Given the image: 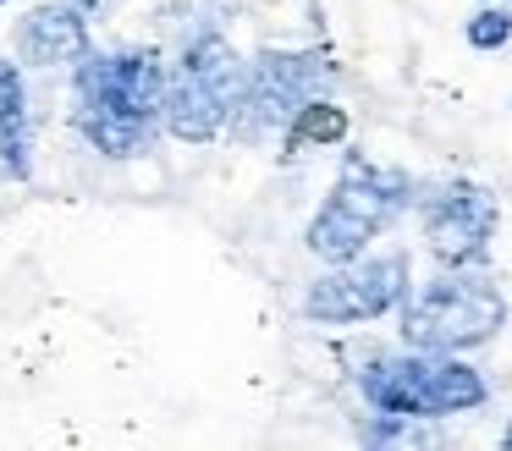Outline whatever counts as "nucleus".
<instances>
[{
  "mask_svg": "<svg viewBox=\"0 0 512 451\" xmlns=\"http://www.w3.org/2000/svg\"><path fill=\"white\" fill-rule=\"evenodd\" d=\"M160 99H166V55L155 44L89 50L72 66V127L105 160H138L160 138Z\"/></svg>",
  "mask_w": 512,
  "mask_h": 451,
  "instance_id": "nucleus-1",
  "label": "nucleus"
},
{
  "mask_svg": "<svg viewBox=\"0 0 512 451\" xmlns=\"http://www.w3.org/2000/svg\"><path fill=\"white\" fill-rule=\"evenodd\" d=\"M419 198V182H413L402 165H380L364 160V154H347L342 176L331 182L325 204L314 209V220L303 226V248L320 264H347L358 253H369V242L386 226H397L402 215Z\"/></svg>",
  "mask_w": 512,
  "mask_h": 451,
  "instance_id": "nucleus-2",
  "label": "nucleus"
},
{
  "mask_svg": "<svg viewBox=\"0 0 512 451\" xmlns=\"http://www.w3.org/2000/svg\"><path fill=\"white\" fill-rule=\"evenodd\" d=\"M358 396L375 413H397V418H457L490 402V380L463 358V352H419L402 347L386 352L375 347L364 363L353 369Z\"/></svg>",
  "mask_w": 512,
  "mask_h": 451,
  "instance_id": "nucleus-3",
  "label": "nucleus"
},
{
  "mask_svg": "<svg viewBox=\"0 0 512 451\" xmlns=\"http://www.w3.org/2000/svg\"><path fill=\"white\" fill-rule=\"evenodd\" d=\"M248 61L232 50L221 28H199L182 39L177 61H166V99H160V127L177 143H215L232 132L237 99H243Z\"/></svg>",
  "mask_w": 512,
  "mask_h": 451,
  "instance_id": "nucleus-4",
  "label": "nucleus"
},
{
  "mask_svg": "<svg viewBox=\"0 0 512 451\" xmlns=\"http://www.w3.org/2000/svg\"><path fill=\"white\" fill-rule=\"evenodd\" d=\"M507 325V297L485 270H441L397 303V336L419 352H474Z\"/></svg>",
  "mask_w": 512,
  "mask_h": 451,
  "instance_id": "nucleus-5",
  "label": "nucleus"
},
{
  "mask_svg": "<svg viewBox=\"0 0 512 451\" xmlns=\"http://www.w3.org/2000/svg\"><path fill=\"white\" fill-rule=\"evenodd\" d=\"M331 83H336V66L325 50H281V44L254 50L248 55V72H243V99H237V116H232V138L259 143L270 132H281L303 99L331 94Z\"/></svg>",
  "mask_w": 512,
  "mask_h": 451,
  "instance_id": "nucleus-6",
  "label": "nucleus"
},
{
  "mask_svg": "<svg viewBox=\"0 0 512 451\" xmlns=\"http://www.w3.org/2000/svg\"><path fill=\"white\" fill-rule=\"evenodd\" d=\"M424 226V248L441 270H485L501 231V204L474 176H446L435 187H419L413 198Z\"/></svg>",
  "mask_w": 512,
  "mask_h": 451,
  "instance_id": "nucleus-7",
  "label": "nucleus"
},
{
  "mask_svg": "<svg viewBox=\"0 0 512 451\" xmlns=\"http://www.w3.org/2000/svg\"><path fill=\"white\" fill-rule=\"evenodd\" d=\"M413 292V259L408 248L391 253H358L347 264H331L320 281L303 292V319L309 325H369V319L397 314V303Z\"/></svg>",
  "mask_w": 512,
  "mask_h": 451,
  "instance_id": "nucleus-8",
  "label": "nucleus"
},
{
  "mask_svg": "<svg viewBox=\"0 0 512 451\" xmlns=\"http://www.w3.org/2000/svg\"><path fill=\"white\" fill-rule=\"evenodd\" d=\"M12 50L17 66H34V72H56V66H78L94 50L89 17L67 0H39L17 17L12 28Z\"/></svg>",
  "mask_w": 512,
  "mask_h": 451,
  "instance_id": "nucleus-9",
  "label": "nucleus"
},
{
  "mask_svg": "<svg viewBox=\"0 0 512 451\" xmlns=\"http://www.w3.org/2000/svg\"><path fill=\"white\" fill-rule=\"evenodd\" d=\"M34 110H28V83L17 61H0V176L23 182L34 165Z\"/></svg>",
  "mask_w": 512,
  "mask_h": 451,
  "instance_id": "nucleus-10",
  "label": "nucleus"
},
{
  "mask_svg": "<svg viewBox=\"0 0 512 451\" xmlns=\"http://www.w3.org/2000/svg\"><path fill=\"white\" fill-rule=\"evenodd\" d=\"M347 132H353L347 105H336L331 94H314V99H303V105L292 110V121L281 127V154L298 160V154H314V149H336V143H347Z\"/></svg>",
  "mask_w": 512,
  "mask_h": 451,
  "instance_id": "nucleus-11",
  "label": "nucleus"
},
{
  "mask_svg": "<svg viewBox=\"0 0 512 451\" xmlns=\"http://www.w3.org/2000/svg\"><path fill=\"white\" fill-rule=\"evenodd\" d=\"M463 39H468V50H507L512 44V6L507 0H485L463 22Z\"/></svg>",
  "mask_w": 512,
  "mask_h": 451,
  "instance_id": "nucleus-12",
  "label": "nucleus"
},
{
  "mask_svg": "<svg viewBox=\"0 0 512 451\" xmlns=\"http://www.w3.org/2000/svg\"><path fill=\"white\" fill-rule=\"evenodd\" d=\"M67 6H78L83 17H94V11H105V6H111V0H67Z\"/></svg>",
  "mask_w": 512,
  "mask_h": 451,
  "instance_id": "nucleus-13",
  "label": "nucleus"
},
{
  "mask_svg": "<svg viewBox=\"0 0 512 451\" xmlns=\"http://www.w3.org/2000/svg\"><path fill=\"white\" fill-rule=\"evenodd\" d=\"M501 446H507V451H512V418H507V429H501Z\"/></svg>",
  "mask_w": 512,
  "mask_h": 451,
  "instance_id": "nucleus-14",
  "label": "nucleus"
},
{
  "mask_svg": "<svg viewBox=\"0 0 512 451\" xmlns=\"http://www.w3.org/2000/svg\"><path fill=\"white\" fill-rule=\"evenodd\" d=\"M0 6H6V0H0Z\"/></svg>",
  "mask_w": 512,
  "mask_h": 451,
  "instance_id": "nucleus-15",
  "label": "nucleus"
}]
</instances>
